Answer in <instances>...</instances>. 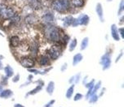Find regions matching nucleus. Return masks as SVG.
Segmentation results:
<instances>
[{
  "label": "nucleus",
  "mask_w": 124,
  "mask_h": 107,
  "mask_svg": "<svg viewBox=\"0 0 124 107\" xmlns=\"http://www.w3.org/2000/svg\"><path fill=\"white\" fill-rule=\"evenodd\" d=\"M3 69H4V72H5V76L7 77L8 78L12 77L13 75H14V71H13L12 67L10 65H7Z\"/></svg>",
  "instance_id": "nucleus-19"
},
{
  "label": "nucleus",
  "mask_w": 124,
  "mask_h": 107,
  "mask_svg": "<svg viewBox=\"0 0 124 107\" xmlns=\"http://www.w3.org/2000/svg\"><path fill=\"white\" fill-rule=\"evenodd\" d=\"M52 69V67H51V66H49V67H47L46 68H45L43 70V71H40V75H42V76H43V75H46V73H48L49 71H51V70Z\"/></svg>",
  "instance_id": "nucleus-32"
},
{
  "label": "nucleus",
  "mask_w": 124,
  "mask_h": 107,
  "mask_svg": "<svg viewBox=\"0 0 124 107\" xmlns=\"http://www.w3.org/2000/svg\"><path fill=\"white\" fill-rule=\"evenodd\" d=\"M43 33L46 39L50 42L59 43L61 40V31L60 28L53 25H45L43 28Z\"/></svg>",
  "instance_id": "nucleus-1"
},
{
  "label": "nucleus",
  "mask_w": 124,
  "mask_h": 107,
  "mask_svg": "<svg viewBox=\"0 0 124 107\" xmlns=\"http://www.w3.org/2000/svg\"><path fill=\"white\" fill-rule=\"evenodd\" d=\"M107 1H108V2H111L112 0H107Z\"/></svg>",
  "instance_id": "nucleus-48"
},
{
  "label": "nucleus",
  "mask_w": 124,
  "mask_h": 107,
  "mask_svg": "<svg viewBox=\"0 0 124 107\" xmlns=\"http://www.w3.org/2000/svg\"><path fill=\"white\" fill-rule=\"evenodd\" d=\"M70 0H54L52 3V7L57 12H65L70 9Z\"/></svg>",
  "instance_id": "nucleus-3"
},
{
  "label": "nucleus",
  "mask_w": 124,
  "mask_h": 107,
  "mask_svg": "<svg viewBox=\"0 0 124 107\" xmlns=\"http://www.w3.org/2000/svg\"><path fill=\"white\" fill-rule=\"evenodd\" d=\"M62 47L60 43H54L49 49L46 50V54L50 58L51 60H56L62 55Z\"/></svg>",
  "instance_id": "nucleus-2"
},
{
  "label": "nucleus",
  "mask_w": 124,
  "mask_h": 107,
  "mask_svg": "<svg viewBox=\"0 0 124 107\" xmlns=\"http://www.w3.org/2000/svg\"><path fill=\"white\" fill-rule=\"evenodd\" d=\"M74 20V17L72 16H67L63 19V27L64 28H68L70 26H71L72 22Z\"/></svg>",
  "instance_id": "nucleus-17"
},
{
  "label": "nucleus",
  "mask_w": 124,
  "mask_h": 107,
  "mask_svg": "<svg viewBox=\"0 0 124 107\" xmlns=\"http://www.w3.org/2000/svg\"><path fill=\"white\" fill-rule=\"evenodd\" d=\"M54 90H55V83L53 81H50L48 83L47 86H46V92L50 96H52L53 94Z\"/></svg>",
  "instance_id": "nucleus-21"
},
{
  "label": "nucleus",
  "mask_w": 124,
  "mask_h": 107,
  "mask_svg": "<svg viewBox=\"0 0 124 107\" xmlns=\"http://www.w3.org/2000/svg\"><path fill=\"white\" fill-rule=\"evenodd\" d=\"M78 45V41H77V38H74L73 40L70 41V46H69V50L70 52H73L75 50Z\"/></svg>",
  "instance_id": "nucleus-25"
},
{
  "label": "nucleus",
  "mask_w": 124,
  "mask_h": 107,
  "mask_svg": "<svg viewBox=\"0 0 124 107\" xmlns=\"http://www.w3.org/2000/svg\"><path fill=\"white\" fill-rule=\"evenodd\" d=\"M88 45H89V38H88L87 37H86V38H84L83 39V41H82V42H81L80 50H86L87 48Z\"/></svg>",
  "instance_id": "nucleus-24"
},
{
  "label": "nucleus",
  "mask_w": 124,
  "mask_h": 107,
  "mask_svg": "<svg viewBox=\"0 0 124 107\" xmlns=\"http://www.w3.org/2000/svg\"><path fill=\"white\" fill-rule=\"evenodd\" d=\"M123 50H121V52H120V54H119V55L117 57V58H116V60H115V63H118L119 60H120V58L123 57Z\"/></svg>",
  "instance_id": "nucleus-37"
},
{
  "label": "nucleus",
  "mask_w": 124,
  "mask_h": 107,
  "mask_svg": "<svg viewBox=\"0 0 124 107\" xmlns=\"http://www.w3.org/2000/svg\"><path fill=\"white\" fill-rule=\"evenodd\" d=\"M105 91H106V88H102V89H101V93H100L99 96H98V97H102Z\"/></svg>",
  "instance_id": "nucleus-40"
},
{
  "label": "nucleus",
  "mask_w": 124,
  "mask_h": 107,
  "mask_svg": "<svg viewBox=\"0 0 124 107\" xmlns=\"http://www.w3.org/2000/svg\"><path fill=\"white\" fill-rule=\"evenodd\" d=\"M42 89H43V86H41V85H39V84H37V86L35 87V88L34 89H32L31 91H30L29 93H27V94L25 95V97H29V96H32V95H35V94H37L38 93H39Z\"/></svg>",
  "instance_id": "nucleus-20"
},
{
  "label": "nucleus",
  "mask_w": 124,
  "mask_h": 107,
  "mask_svg": "<svg viewBox=\"0 0 124 107\" xmlns=\"http://www.w3.org/2000/svg\"><path fill=\"white\" fill-rule=\"evenodd\" d=\"M83 95L82 94V93H76V94H75V96L74 97V101H80L81 99H83Z\"/></svg>",
  "instance_id": "nucleus-31"
},
{
  "label": "nucleus",
  "mask_w": 124,
  "mask_h": 107,
  "mask_svg": "<svg viewBox=\"0 0 124 107\" xmlns=\"http://www.w3.org/2000/svg\"><path fill=\"white\" fill-rule=\"evenodd\" d=\"M83 58V56L81 53H78V54H75V55L73 57V62H72L73 66L74 67V66H76V65L78 64L79 63L82 62Z\"/></svg>",
  "instance_id": "nucleus-18"
},
{
  "label": "nucleus",
  "mask_w": 124,
  "mask_h": 107,
  "mask_svg": "<svg viewBox=\"0 0 124 107\" xmlns=\"http://www.w3.org/2000/svg\"><path fill=\"white\" fill-rule=\"evenodd\" d=\"M67 67H68V64L67 63H64L63 65H62V67H61V71H65L66 69H67Z\"/></svg>",
  "instance_id": "nucleus-39"
},
{
  "label": "nucleus",
  "mask_w": 124,
  "mask_h": 107,
  "mask_svg": "<svg viewBox=\"0 0 124 107\" xmlns=\"http://www.w3.org/2000/svg\"><path fill=\"white\" fill-rule=\"evenodd\" d=\"M70 4L76 8H82L85 6V0H70Z\"/></svg>",
  "instance_id": "nucleus-15"
},
{
  "label": "nucleus",
  "mask_w": 124,
  "mask_h": 107,
  "mask_svg": "<svg viewBox=\"0 0 124 107\" xmlns=\"http://www.w3.org/2000/svg\"><path fill=\"white\" fill-rule=\"evenodd\" d=\"M39 47H40V45H39V41H33L32 42H31V44L30 45V49H29L30 56L31 58L36 59L37 57L39 56Z\"/></svg>",
  "instance_id": "nucleus-7"
},
{
  "label": "nucleus",
  "mask_w": 124,
  "mask_h": 107,
  "mask_svg": "<svg viewBox=\"0 0 124 107\" xmlns=\"http://www.w3.org/2000/svg\"><path fill=\"white\" fill-rule=\"evenodd\" d=\"M21 39L17 35H13L9 39V45L11 48H17L21 45Z\"/></svg>",
  "instance_id": "nucleus-10"
},
{
  "label": "nucleus",
  "mask_w": 124,
  "mask_h": 107,
  "mask_svg": "<svg viewBox=\"0 0 124 107\" xmlns=\"http://www.w3.org/2000/svg\"><path fill=\"white\" fill-rule=\"evenodd\" d=\"M124 11V4H123V0H121L120 2V4H119V8H118V16H121L122 13Z\"/></svg>",
  "instance_id": "nucleus-29"
},
{
  "label": "nucleus",
  "mask_w": 124,
  "mask_h": 107,
  "mask_svg": "<svg viewBox=\"0 0 124 107\" xmlns=\"http://www.w3.org/2000/svg\"><path fill=\"white\" fill-rule=\"evenodd\" d=\"M14 107H25V106H24L23 105H21V104L17 103V104H15L14 105Z\"/></svg>",
  "instance_id": "nucleus-43"
},
{
  "label": "nucleus",
  "mask_w": 124,
  "mask_h": 107,
  "mask_svg": "<svg viewBox=\"0 0 124 107\" xmlns=\"http://www.w3.org/2000/svg\"><path fill=\"white\" fill-rule=\"evenodd\" d=\"M87 77H88V76H85V77H84V78H83V84H86V83H87Z\"/></svg>",
  "instance_id": "nucleus-42"
},
{
  "label": "nucleus",
  "mask_w": 124,
  "mask_h": 107,
  "mask_svg": "<svg viewBox=\"0 0 124 107\" xmlns=\"http://www.w3.org/2000/svg\"><path fill=\"white\" fill-rule=\"evenodd\" d=\"M3 87L2 86V85H0V93H2V91H3Z\"/></svg>",
  "instance_id": "nucleus-45"
},
{
  "label": "nucleus",
  "mask_w": 124,
  "mask_h": 107,
  "mask_svg": "<svg viewBox=\"0 0 124 107\" xmlns=\"http://www.w3.org/2000/svg\"><path fill=\"white\" fill-rule=\"evenodd\" d=\"M84 85H85V87H86L87 88H93V87H94V85H95V80H94V79H92L90 82L86 83V84H84Z\"/></svg>",
  "instance_id": "nucleus-30"
},
{
  "label": "nucleus",
  "mask_w": 124,
  "mask_h": 107,
  "mask_svg": "<svg viewBox=\"0 0 124 107\" xmlns=\"http://www.w3.org/2000/svg\"><path fill=\"white\" fill-rule=\"evenodd\" d=\"M3 69V63H2L1 59H0V70Z\"/></svg>",
  "instance_id": "nucleus-44"
},
{
  "label": "nucleus",
  "mask_w": 124,
  "mask_h": 107,
  "mask_svg": "<svg viewBox=\"0 0 124 107\" xmlns=\"http://www.w3.org/2000/svg\"><path fill=\"white\" fill-rule=\"evenodd\" d=\"M0 36H2V37H4V35L2 33V32H0Z\"/></svg>",
  "instance_id": "nucleus-47"
},
{
  "label": "nucleus",
  "mask_w": 124,
  "mask_h": 107,
  "mask_svg": "<svg viewBox=\"0 0 124 107\" xmlns=\"http://www.w3.org/2000/svg\"><path fill=\"white\" fill-rule=\"evenodd\" d=\"M101 88V81L100 80V81L97 83L96 84L94 85V87H93V88H92V94H91V95L96 94V92L98 91Z\"/></svg>",
  "instance_id": "nucleus-26"
},
{
  "label": "nucleus",
  "mask_w": 124,
  "mask_h": 107,
  "mask_svg": "<svg viewBox=\"0 0 124 107\" xmlns=\"http://www.w3.org/2000/svg\"><path fill=\"white\" fill-rule=\"evenodd\" d=\"M96 12L97 14V16L99 17V19L101 20V23L105 22V19H104V10H103V6L101 5V3H98L96 6Z\"/></svg>",
  "instance_id": "nucleus-12"
},
{
  "label": "nucleus",
  "mask_w": 124,
  "mask_h": 107,
  "mask_svg": "<svg viewBox=\"0 0 124 107\" xmlns=\"http://www.w3.org/2000/svg\"><path fill=\"white\" fill-rule=\"evenodd\" d=\"M20 80H21V76H20L19 73H17L16 75H15L14 76H13L12 80L13 83H17V82H19Z\"/></svg>",
  "instance_id": "nucleus-33"
},
{
  "label": "nucleus",
  "mask_w": 124,
  "mask_h": 107,
  "mask_svg": "<svg viewBox=\"0 0 124 107\" xmlns=\"http://www.w3.org/2000/svg\"><path fill=\"white\" fill-rule=\"evenodd\" d=\"M89 21H90V17L87 15L82 14L78 18H74V20H73L71 26H73V27H77L78 25L87 26L89 24Z\"/></svg>",
  "instance_id": "nucleus-4"
},
{
  "label": "nucleus",
  "mask_w": 124,
  "mask_h": 107,
  "mask_svg": "<svg viewBox=\"0 0 124 107\" xmlns=\"http://www.w3.org/2000/svg\"><path fill=\"white\" fill-rule=\"evenodd\" d=\"M15 16H16L15 11L13 10L12 7H8V6H7L6 9L4 10V12L3 13V16L2 17H4V18H6V19H11Z\"/></svg>",
  "instance_id": "nucleus-14"
},
{
  "label": "nucleus",
  "mask_w": 124,
  "mask_h": 107,
  "mask_svg": "<svg viewBox=\"0 0 124 107\" xmlns=\"http://www.w3.org/2000/svg\"><path fill=\"white\" fill-rule=\"evenodd\" d=\"M110 31H111V36L114 41H120V37H119V34L118 32V28H117V25H115V24L111 25Z\"/></svg>",
  "instance_id": "nucleus-13"
},
{
  "label": "nucleus",
  "mask_w": 124,
  "mask_h": 107,
  "mask_svg": "<svg viewBox=\"0 0 124 107\" xmlns=\"http://www.w3.org/2000/svg\"><path fill=\"white\" fill-rule=\"evenodd\" d=\"M74 87H75V84H72L71 86L70 87L67 91H66V93H65V97L66 98H68V99H70L72 97H73V94H74Z\"/></svg>",
  "instance_id": "nucleus-23"
},
{
  "label": "nucleus",
  "mask_w": 124,
  "mask_h": 107,
  "mask_svg": "<svg viewBox=\"0 0 124 107\" xmlns=\"http://www.w3.org/2000/svg\"><path fill=\"white\" fill-rule=\"evenodd\" d=\"M100 64L102 65L103 71L109 69V67H111V56H110L109 52L107 51L102 57H101V61H100Z\"/></svg>",
  "instance_id": "nucleus-6"
},
{
  "label": "nucleus",
  "mask_w": 124,
  "mask_h": 107,
  "mask_svg": "<svg viewBox=\"0 0 124 107\" xmlns=\"http://www.w3.org/2000/svg\"><path fill=\"white\" fill-rule=\"evenodd\" d=\"M25 22L29 24V25H35L39 22V19L36 15L34 13H30V14L27 15V16L25 17Z\"/></svg>",
  "instance_id": "nucleus-11"
},
{
  "label": "nucleus",
  "mask_w": 124,
  "mask_h": 107,
  "mask_svg": "<svg viewBox=\"0 0 124 107\" xmlns=\"http://www.w3.org/2000/svg\"><path fill=\"white\" fill-rule=\"evenodd\" d=\"M118 34H119L120 38L123 39L124 38V28H118Z\"/></svg>",
  "instance_id": "nucleus-34"
},
{
  "label": "nucleus",
  "mask_w": 124,
  "mask_h": 107,
  "mask_svg": "<svg viewBox=\"0 0 124 107\" xmlns=\"http://www.w3.org/2000/svg\"><path fill=\"white\" fill-rule=\"evenodd\" d=\"M34 84H39V85H41V86H44V82L42 80H38L37 81H35L34 82Z\"/></svg>",
  "instance_id": "nucleus-38"
},
{
  "label": "nucleus",
  "mask_w": 124,
  "mask_h": 107,
  "mask_svg": "<svg viewBox=\"0 0 124 107\" xmlns=\"http://www.w3.org/2000/svg\"><path fill=\"white\" fill-rule=\"evenodd\" d=\"M13 96V92L11 89H3L2 93H0V97L4 98V99H8V98L12 97Z\"/></svg>",
  "instance_id": "nucleus-16"
},
{
  "label": "nucleus",
  "mask_w": 124,
  "mask_h": 107,
  "mask_svg": "<svg viewBox=\"0 0 124 107\" xmlns=\"http://www.w3.org/2000/svg\"><path fill=\"white\" fill-rule=\"evenodd\" d=\"M20 64L26 69L34 68L35 67V59L31 58L30 56H23L20 58Z\"/></svg>",
  "instance_id": "nucleus-5"
},
{
  "label": "nucleus",
  "mask_w": 124,
  "mask_h": 107,
  "mask_svg": "<svg viewBox=\"0 0 124 107\" xmlns=\"http://www.w3.org/2000/svg\"><path fill=\"white\" fill-rule=\"evenodd\" d=\"M37 61L38 64L40 67H47L51 66V60L50 58L47 56L46 54H39V56L37 57Z\"/></svg>",
  "instance_id": "nucleus-8"
},
{
  "label": "nucleus",
  "mask_w": 124,
  "mask_h": 107,
  "mask_svg": "<svg viewBox=\"0 0 124 107\" xmlns=\"http://www.w3.org/2000/svg\"><path fill=\"white\" fill-rule=\"evenodd\" d=\"M98 95L97 94H92L90 96V97L88 98L89 99V103L90 104H94L98 101Z\"/></svg>",
  "instance_id": "nucleus-27"
},
{
  "label": "nucleus",
  "mask_w": 124,
  "mask_h": 107,
  "mask_svg": "<svg viewBox=\"0 0 124 107\" xmlns=\"http://www.w3.org/2000/svg\"><path fill=\"white\" fill-rule=\"evenodd\" d=\"M56 102V101H55L54 99L53 100H51V101L48 102V103H46L45 106H44V107H52V106L54 105V103Z\"/></svg>",
  "instance_id": "nucleus-36"
},
{
  "label": "nucleus",
  "mask_w": 124,
  "mask_h": 107,
  "mask_svg": "<svg viewBox=\"0 0 124 107\" xmlns=\"http://www.w3.org/2000/svg\"><path fill=\"white\" fill-rule=\"evenodd\" d=\"M55 21V16L52 13H46L44 14L41 18V22L44 25H53Z\"/></svg>",
  "instance_id": "nucleus-9"
},
{
  "label": "nucleus",
  "mask_w": 124,
  "mask_h": 107,
  "mask_svg": "<svg viewBox=\"0 0 124 107\" xmlns=\"http://www.w3.org/2000/svg\"><path fill=\"white\" fill-rule=\"evenodd\" d=\"M2 80H0V85H2L3 87L4 86H6V85H8V78L6 76H2Z\"/></svg>",
  "instance_id": "nucleus-28"
},
{
  "label": "nucleus",
  "mask_w": 124,
  "mask_h": 107,
  "mask_svg": "<svg viewBox=\"0 0 124 107\" xmlns=\"http://www.w3.org/2000/svg\"><path fill=\"white\" fill-rule=\"evenodd\" d=\"M123 17H122V18H121V20H120V24H121V25L123 24Z\"/></svg>",
  "instance_id": "nucleus-46"
},
{
  "label": "nucleus",
  "mask_w": 124,
  "mask_h": 107,
  "mask_svg": "<svg viewBox=\"0 0 124 107\" xmlns=\"http://www.w3.org/2000/svg\"><path fill=\"white\" fill-rule=\"evenodd\" d=\"M81 79V73L80 72H78L77 74V75H75L74 76H72V77H70V79L69 80V83L70 84H78V83L79 82V80H80Z\"/></svg>",
  "instance_id": "nucleus-22"
},
{
  "label": "nucleus",
  "mask_w": 124,
  "mask_h": 107,
  "mask_svg": "<svg viewBox=\"0 0 124 107\" xmlns=\"http://www.w3.org/2000/svg\"><path fill=\"white\" fill-rule=\"evenodd\" d=\"M30 72H31V73H34V75H39V73H40V71L39 70H38V69H36V68H30V69H27Z\"/></svg>",
  "instance_id": "nucleus-35"
},
{
  "label": "nucleus",
  "mask_w": 124,
  "mask_h": 107,
  "mask_svg": "<svg viewBox=\"0 0 124 107\" xmlns=\"http://www.w3.org/2000/svg\"><path fill=\"white\" fill-rule=\"evenodd\" d=\"M33 78H34V76H33V75H29L28 78H27V80H28V81H31V82H32Z\"/></svg>",
  "instance_id": "nucleus-41"
}]
</instances>
